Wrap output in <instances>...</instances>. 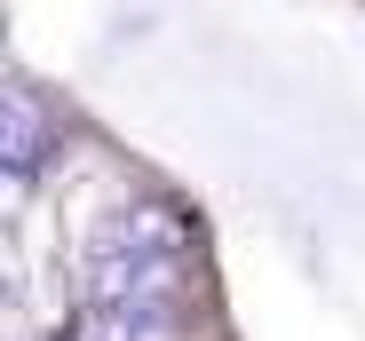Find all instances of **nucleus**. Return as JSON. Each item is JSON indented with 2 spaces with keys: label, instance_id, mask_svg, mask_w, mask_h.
<instances>
[{
  "label": "nucleus",
  "instance_id": "obj_2",
  "mask_svg": "<svg viewBox=\"0 0 365 341\" xmlns=\"http://www.w3.org/2000/svg\"><path fill=\"white\" fill-rule=\"evenodd\" d=\"M175 294H119V302H103L96 310V341H175Z\"/></svg>",
  "mask_w": 365,
  "mask_h": 341
},
{
  "label": "nucleus",
  "instance_id": "obj_1",
  "mask_svg": "<svg viewBox=\"0 0 365 341\" xmlns=\"http://www.w3.org/2000/svg\"><path fill=\"white\" fill-rule=\"evenodd\" d=\"M0 151H9V191H24L56 159V120L40 111L32 88H9V103H0Z\"/></svg>",
  "mask_w": 365,
  "mask_h": 341
}]
</instances>
